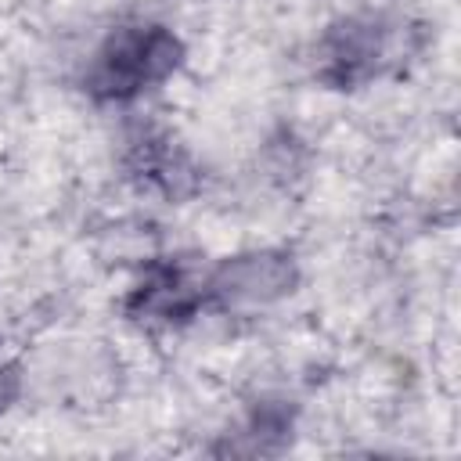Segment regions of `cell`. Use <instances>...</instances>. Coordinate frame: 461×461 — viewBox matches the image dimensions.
Instances as JSON below:
<instances>
[{
	"label": "cell",
	"instance_id": "obj_7",
	"mask_svg": "<svg viewBox=\"0 0 461 461\" xmlns=\"http://www.w3.org/2000/svg\"><path fill=\"white\" fill-rule=\"evenodd\" d=\"M18 393H22V367L14 360H0V414L14 407Z\"/></svg>",
	"mask_w": 461,
	"mask_h": 461
},
{
	"label": "cell",
	"instance_id": "obj_3",
	"mask_svg": "<svg viewBox=\"0 0 461 461\" xmlns=\"http://www.w3.org/2000/svg\"><path fill=\"white\" fill-rule=\"evenodd\" d=\"M205 303L220 310H241V306H267L295 292L299 285V263L285 249H256L220 259V267L202 281Z\"/></svg>",
	"mask_w": 461,
	"mask_h": 461
},
{
	"label": "cell",
	"instance_id": "obj_6",
	"mask_svg": "<svg viewBox=\"0 0 461 461\" xmlns=\"http://www.w3.org/2000/svg\"><path fill=\"white\" fill-rule=\"evenodd\" d=\"M292 421H295V411L285 400H263L249 411L245 425L234 436L227 432V443L212 447V454H245V457L281 454L292 439Z\"/></svg>",
	"mask_w": 461,
	"mask_h": 461
},
{
	"label": "cell",
	"instance_id": "obj_2",
	"mask_svg": "<svg viewBox=\"0 0 461 461\" xmlns=\"http://www.w3.org/2000/svg\"><path fill=\"white\" fill-rule=\"evenodd\" d=\"M396 61V25L382 14H346L317 43V79L331 90H357Z\"/></svg>",
	"mask_w": 461,
	"mask_h": 461
},
{
	"label": "cell",
	"instance_id": "obj_5",
	"mask_svg": "<svg viewBox=\"0 0 461 461\" xmlns=\"http://www.w3.org/2000/svg\"><path fill=\"white\" fill-rule=\"evenodd\" d=\"M122 166H126V176L137 187L155 191L169 202H180V198L194 194L198 184H202V169L194 166L187 148L173 133L155 130V126H144L126 140Z\"/></svg>",
	"mask_w": 461,
	"mask_h": 461
},
{
	"label": "cell",
	"instance_id": "obj_4",
	"mask_svg": "<svg viewBox=\"0 0 461 461\" xmlns=\"http://www.w3.org/2000/svg\"><path fill=\"white\" fill-rule=\"evenodd\" d=\"M202 306H209L205 285L191 281V274L173 259H155L122 303L126 317L140 328H180L198 317Z\"/></svg>",
	"mask_w": 461,
	"mask_h": 461
},
{
	"label": "cell",
	"instance_id": "obj_1",
	"mask_svg": "<svg viewBox=\"0 0 461 461\" xmlns=\"http://www.w3.org/2000/svg\"><path fill=\"white\" fill-rule=\"evenodd\" d=\"M184 61V40L158 22L119 25L94 50L83 90L101 104H126L166 83Z\"/></svg>",
	"mask_w": 461,
	"mask_h": 461
}]
</instances>
